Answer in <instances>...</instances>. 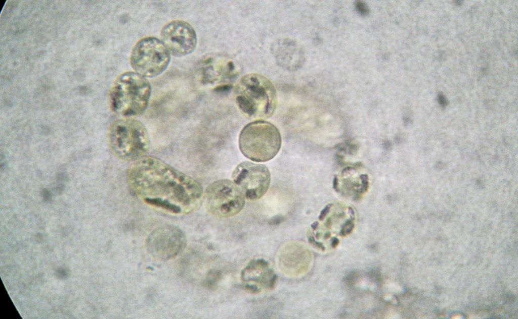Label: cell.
Here are the masks:
<instances>
[{"instance_id": "52a82bcc", "label": "cell", "mask_w": 518, "mask_h": 319, "mask_svg": "<svg viewBox=\"0 0 518 319\" xmlns=\"http://www.w3.org/2000/svg\"><path fill=\"white\" fill-rule=\"evenodd\" d=\"M206 205L213 215L223 218L234 216L244 207L245 196L240 189L227 179L211 183L204 193Z\"/></svg>"}, {"instance_id": "ba28073f", "label": "cell", "mask_w": 518, "mask_h": 319, "mask_svg": "<svg viewBox=\"0 0 518 319\" xmlns=\"http://www.w3.org/2000/svg\"><path fill=\"white\" fill-rule=\"evenodd\" d=\"M232 178L246 198L256 200L267 192L271 182V174L265 165L245 161L235 168Z\"/></svg>"}, {"instance_id": "4fadbf2b", "label": "cell", "mask_w": 518, "mask_h": 319, "mask_svg": "<svg viewBox=\"0 0 518 319\" xmlns=\"http://www.w3.org/2000/svg\"><path fill=\"white\" fill-rule=\"evenodd\" d=\"M298 245L293 244L288 245L285 247L279 255V265L281 269L287 274H296L300 273L301 269L303 268V262L301 259L303 256L301 250Z\"/></svg>"}, {"instance_id": "6da1fadb", "label": "cell", "mask_w": 518, "mask_h": 319, "mask_svg": "<svg viewBox=\"0 0 518 319\" xmlns=\"http://www.w3.org/2000/svg\"><path fill=\"white\" fill-rule=\"evenodd\" d=\"M128 186L146 204L175 214L197 207L203 195L201 184L161 159L146 155L128 168Z\"/></svg>"}, {"instance_id": "5b68a950", "label": "cell", "mask_w": 518, "mask_h": 319, "mask_svg": "<svg viewBox=\"0 0 518 319\" xmlns=\"http://www.w3.org/2000/svg\"><path fill=\"white\" fill-rule=\"evenodd\" d=\"M238 144L240 151L246 157L255 162H266L278 154L281 147L282 138L278 129L274 124L264 120H256L242 128Z\"/></svg>"}, {"instance_id": "277c9868", "label": "cell", "mask_w": 518, "mask_h": 319, "mask_svg": "<svg viewBox=\"0 0 518 319\" xmlns=\"http://www.w3.org/2000/svg\"><path fill=\"white\" fill-rule=\"evenodd\" d=\"M108 139L112 152L124 161L134 162L147 155L150 149L147 129L133 118L114 121L109 129Z\"/></svg>"}, {"instance_id": "7a4b0ae2", "label": "cell", "mask_w": 518, "mask_h": 319, "mask_svg": "<svg viewBox=\"0 0 518 319\" xmlns=\"http://www.w3.org/2000/svg\"><path fill=\"white\" fill-rule=\"evenodd\" d=\"M235 103L247 118L262 120L270 118L277 105L276 88L266 77L250 73L242 77L234 91Z\"/></svg>"}, {"instance_id": "7c38bea8", "label": "cell", "mask_w": 518, "mask_h": 319, "mask_svg": "<svg viewBox=\"0 0 518 319\" xmlns=\"http://www.w3.org/2000/svg\"><path fill=\"white\" fill-rule=\"evenodd\" d=\"M271 49L277 63L286 70H296L302 63L301 51L297 43L290 38H281L275 41L272 44Z\"/></svg>"}, {"instance_id": "8fae6325", "label": "cell", "mask_w": 518, "mask_h": 319, "mask_svg": "<svg viewBox=\"0 0 518 319\" xmlns=\"http://www.w3.org/2000/svg\"><path fill=\"white\" fill-rule=\"evenodd\" d=\"M277 278L276 274L269 263L263 259L250 261L241 273V279L245 289L254 293L273 289Z\"/></svg>"}, {"instance_id": "8992f818", "label": "cell", "mask_w": 518, "mask_h": 319, "mask_svg": "<svg viewBox=\"0 0 518 319\" xmlns=\"http://www.w3.org/2000/svg\"><path fill=\"white\" fill-rule=\"evenodd\" d=\"M170 54L161 40L146 37L133 48L130 63L136 72L146 78H152L166 70L170 61Z\"/></svg>"}, {"instance_id": "3957f363", "label": "cell", "mask_w": 518, "mask_h": 319, "mask_svg": "<svg viewBox=\"0 0 518 319\" xmlns=\"http://www.w3.org/2000/svg\"><path fill=\"white\" fill-rule=\"evenodd\" d=\"M151 93L147 79L136 72H126L116 80L110 94L112 110L122 118L142 115L146 110Z\"/></svg>"}, {"instance_id": "30bf717a", "label": "cell", "mask_w": 518, "mask_h": 319, "mask_svg": "<svg viewBox=\"0 0 518 319\" xmlns=\"http://www.w3.org/2000/svg\"><path fill=\"white\" fill-rule=\"evenodd\" d=\"M161 41L170 54L175 57L190 54L197 44L196 33L193 27L182 20L165 24L161 31Z\"/></svg>"}, {"instance_id": "9c48e42d", "label": "cell", "mask_w": 518, "mask_h": 319, "mask_svg": "<svg viewBox=\"0 0 518 319\" xmlns=\"http://www.w3.org/2000/svg\"><path fill=\"white\" fill-rule=\"evenodd\" d=\"M186 237L182 230L172 225L159 227L147 238V249L158 259L167 260L177 256L186 245Z\"/></svg>"}]
</instances>
